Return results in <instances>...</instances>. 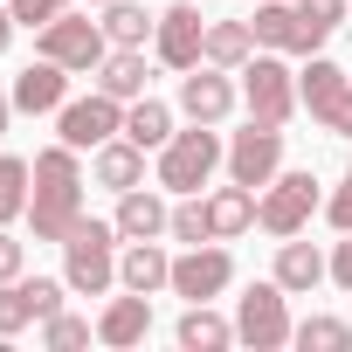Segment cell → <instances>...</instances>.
Wrapping results in <instances>:
<instances>
[{"label":"cell","instance_id":"obj_1","mask_svg":"<svg viewBox=\"0 0 352 352\" xmlns=\"http://www.w3.org/2000/svg\"><path fill=\"white\" fill-rule=\"evenodd\" d=\"M83 152L76 145H42L35 152V194H28V235L35 242H69V228L83 221Z\"/></svg>","mask_w":352,"mask_h":352},{"label":"cell","instance_id":"obj_2","mask_svg":"<svg viewBox=\"0 0 352 352\" xmlns=\"http://www.w3.org/2000/svg\"><path fill=\"white\" fill-rule=\"evenodd\" d=\"M221 166H228L221 124H187V131H173V138L152 152V180H159L166 194H201Z\"/></svg>","mask_w":352,"mask_h":352},{"label":"cell","instance_id":"obj_3","mask_svg":"<svg viewBox=\"0 0 352 352\" xmlns=\"http://www.w3.org/2000/svg\"><path fill=\"white\" fill-rule=\"evenodd\" d=\"M118 249H124V235H118V221H76L69 228V242H63V283H69V297H111L118 290Z\"/></svg>","mask_w":352,"mask_h":352},{"label":"cell","instance_id":"obj_4","mask_svg":"<svg viewBox=\"0 0 352 352\" xmlns=\"http://www.w3.org/2000/svg\"><path fill=\"white\" fill-rule=\"evenodd\" d=\"M311 214H324V187H318L311 166H283L276 180L263 187V201H256V228L276 235V242H283V235H304Z\"/></svg>","mask_w":352,"mask_h":352},{"label":"cell","instance_id":"obj_5","mask_svg":"<svg viewBox=\"0 0 352 352\" xmlns=\"http://www.w3.org/2000/svg\"><path fill=\"white\" fill-rule=\"evenodd\" d=\"M235 76H242V104H249V118H263V124H290V118L304 111L290 56H276V49H256V56H249Z\"/></svg>","mask_w":352,"mask_h":352},{"label":"cell","instance_id":"obj_6","mask_svg":"<svg viewBox=\"0 0 352 352\" xmlns=\"http://www.w3.org/2000/svg\"><path fill=\"white\" fill-rule=\"evenodd\" d=\"M290 331H297V318H290V290H283L276 276H263V283H249V290L235 297V338H242V345L283 352Z\"/></svg>","mask_w":352,"mask_h":352},{"label":"cell","instance_id":"obj_7","mask_svg":"<svg viewBox=\"0 0 352 352\" xmlns=\"http://www.w3.org/2000/svg\"><path fill=\"white\" fill-rule=\"evenodd\" d=\"M35 56H49V63H63L69 76H97V63L111 56V35H104V21H90V14H56L49 28H35Z\"/></svg>","mask_w":352,"mask_h":352},{"label":"cell","instance_id":"obj_8","mask_svg":"<svg viewBox=\"0 0 352 352\" xmlns=\"http://www.w3.org/2000/svg\"><path fill=\"white\" fill-rule=\"evenodd\" d=\"M297 97H304L311 124H324L331 138H352V76H345L331 56H304V69H297Z\"/></svg>","mask_w":352,"mask_h":352},{"label":"cell","instance_id":"obj_9","mask_svg":"<svg viewBox=\"0 0 352 352\" xmlns=\"http://www.w3.org/2000/svg\"><path fill=\"white\" fill-rule=\"evenodd\" d=\"M201 49H208V14L194 8V0H173V8H159L152 63H166L173 76H187V69H201Z\"/></svg>","mask_w":352,"mask_h":352},{"label":"cell","instance_id":"obj_10","mask_svg":"<svg viewBox=\"0 0 352 352\" xmlns=\"http://www.w3.org/2000/svg\"><path fill=\"white\" fill-rule=\"evenodd\" d=\"M283 173V124H263V118H249L242 131H228V180H242V187H270Z\"/></svg>","mask_w":352,"mask_h":352},{"label":"cell","instance_id":"obj_11","mask_svg":"<svg viewBox=\"0 0 352 352\" xmlns=\"http://www.w3.org/2000/svg\"><path fill=\"white\" fill-rule=\"evenodd\" d=\"M228 283H235V256H228V242H194V249L173 256V297L214 304Z\"/></svg>","mask_w":352,"mask_h":352},{"label":"cell","instance_id":"obj_12","mask_svg":"<svg viewBox=\"0 0 352 352\" xmlns=\"http://www.w3.org/2000/svg\"><path fill=\"white\" fill-rule=\"evenodd\" d=\"M124 131V104L118 97H104L97 83H90V97H69L63 111H56V138L63 145H76V152H97L104 138H118Z\"/></svg>","mask_w":352,"mask_h":352},{"label":"cell","instance_id":"obj_13","mask_svg":"<svg viewBox=\"0 0 352 352\" xmlns=\"http://www.w3.org/2000/svg\"><path fill=\"white\" fill-rule=\"evenodd\" d=\"M249 28H256V49H276V56H318V49L331 42L324 28H311V21L297 14V0H256Z\"/></svg>","mask_w":352,"mask_h":352},{"label":"cell","instance_id":"obj_14","mask_svg":"<svg viewBox=\"0 0 352 352\" xmlns=\"http://www.w3.org/2000/svg\"><path fill=\"white\" fill-rule=\"evenodd\" d=\"M63 297H69V283H63V276H14V283H0V338H14V331H28V324L56 318V311H63Z\"/></svg>","mask_w":352,"mask_h":352},{"label":"cell","instance_id":"obj_15","mask_svg":"<svg viewBox=\"0 0 352 352\" xmlns=\"http://www.w3.org/2000/svg\"><path fill=\"white\" fill-rule=\"evenodd\" d=\"M235 104H242L235 69L201 63V69H187V76H180V111H187V124H228V118H235Z\"/></svg>","mask_w":352,"mask_h":352},{"label":"cell","instance_id":"obj_16","mask_svg":"<svg viewBox=\"0 0 352 352\" xmlns=\"http://www.w3.org/2000/svg\"><path fill=\"white\" fill-rule=\"evenodd\" d=\"M14 111H28V118H49V111H63L69 104V69L63 63H49V56H35L21 76H14Z\"/></svg>","mask_w":352,"mask_h":352},{"label":"cell","instance_id":"obj_17","mask_svg":"<svg viewBox=\"0 0 352 352\" xmlns=\"http://www.w3.org/2000/svg\"><path fill=\"white\" fill-rule=\"evenodd\" d=\"M118 235L124 242H159L166 235V221H173V201H166V187L152 180V187H131V194H118Z\"/></svg>","mask_w":352,"mask_h":352},{"label":"cell","instance_id":"obj_18","mask_svg":"<svg viewBox=\"0 0 352 352\" xmlns=\"http://www.w3.org/2000/svg\"><path fill=\"white\" fill-rule=\"evenodd\" d=\"M290 297H311L318 283H331V256L318 249V242H304V235H283L276 242V270H270Z\"/></svg>","mask_w":352,"mask_h":352},{"label":"cell","instance_id":"obj_19","mask_svg":"<svg viewBox=\"0 0 352 352\" xmlns=\"http://www.w3.org/2000/svg\"><path fill=\"white\" fill-rule=\"evenodd\" d=\"M118 290H138V297L173 290V256H166V235H159V242H124V249H118Z\"/></svg>","mask_w":352,"mask_h":352},{"label":"cell","instance_id":"obj_20","mask_svg":"<svg viewBox=\"0 0 352 352\" xmlns=\"http://www.w3.org/2000/svg\"><path fill=\"white\" fill-rule=\"evenodd\" d=\"M145 338H152V297L124 290V297H111V304L97 311V345L131 352V345H145Z\"/></svg>","mask_w":352,"mask_h":352},{"label":"cell","instance_id":"obj_21","mask_svg":"<svg viewBox=\"0 0 352 352\" xmlns=\"http://www.w3.org/2000/svg\"><path fill=\"white\" fill-rule=\"evenodd\" d=\"M90 180H97V187H111V194L145 187V145H131L124 131H118V138H104V145L90 152Z\"/></svg>","mask_w":352,"mask_h":352},{"label":"cell","instance_id":"obj_22","mask_svg":"<svg viewBox=\"0 0 352 352\" xmlns=\"http://www.w3.org/2000/svg\"><path fill=\"white\" fill-rule=\"evenodd\" d=\"M97 90L118 97V104H138V97L152 90V63H145V49H111V56L97 63Z\"/></svg>","mask_w":352,"mask_h":352},{"label":"cell","instance_id":"obj_23","mask_svg":"<svg viewBox=\"0 0 352 352\" xmlns=\"http://www.w3.org/2000/svg\"><path fill=\"white\" fill-rule=\"evenodd\" d=\"M256 187H242V180H228V187H208V221H214V242H235V235H249L256 228Z\"/></svg>","mask_w":352,"mask_h":352},{"label":"cell","instance_id":"obj_24","mask_svg":"<svg viewBox=\"0 0 352 352\" xmlns=\"http://www.w3.org/2000/svg\"><path fill=\"white\" fill-rule=\"evenodd\" d=\"M173 338H180V352H228L235 345V318H221L214 304H187Z\"/></svg>","mask_w":352,"mask_h":352},{"label":"cell","instance_id":"obj_25","mask_svg":"<svg viewBox=\"0 0 352 352\" xmlns=\"http://www.w3.org/2000/svg\"><path fill=\"white\" fill-rule=\"evenodd\" d=\"M28 194H35V159L0 152V228L28 221Z\"/></svg>","mask_w":352,"mask_h":352},{"label":"cell","instance_id":"obj_26","mask_svg":"<svg viewBox=\"0 0 352 352\" xmlns=\"http://www.w3.org/2000/svg\"><path fill=\"white\" fill-rule=\"evenodd\" d=\"M173 131H180V124H173V104H159L152 90L138 97V104H124V138L131 145H145V152H159Z\"/></svg>","mask_w":352,"mask_h":352},{"label":"cell","instance_id":"obj_27","mask_svg":"<svg viewBox=\"0 0 352 352\" xmlns=\"http://www.w3.org/2000/svg\"><path fill=\"white\" fill-rule=\"evenodd\" d=\"M256 56V28L249 21H208V49H201V63H214V69H242Z\"/></svg>","mask_w":352,"mask_h":352},{"label":"cell","instance_id":"obj_28","mask_svg":"<svg viewBox=\"0 0 352 352\" xmlns=\"http://www.w3.org/2000/svg\"><path fill=\"white\" fill-rule=\"evenodd\" d=\"M152 28H159V14H145L138 0H111V8H104V35H111V49H145Z\"/></svg>","mask_w":352,"mask_h":352},{"label":"cell","instance_id":"obj_29","mask_svg":"<svg viewBox=\"0 0 352 352\" xmlns=\"http://www.w3.org/2000/svg\"><path fill=\"white\" fill-rule=\"evenodd\" d=\"M290 345H304V352H352V324L331 318V311H311V318H297Z\"/></svg>","mask_w":352,"mask_h":352},{"label":"cell","instance_id":"obj_30","mask_svg":"<svg viewBox=\"0 0 352 352\" xmlns=\"http://www.w3.org/2000/svg\"><path fill=\"white\" fill-rule=\"evenodd\" d=\"M173 242H214V221H208V194H173V221H166Z\"/></svg>","mask_w":352,"mask_h":352},{"label":"cell","instance_id":"obj_31","mask_svg":"<svg viewBox=\"0 0 352 352\" xmlns=\"http://www.w3.org/2000/svg\"><path fill=\"white\" fill-rule=\"evenodd\" d=\"M90 338H97V318H76V311L42 318V345H49V352H76V345H90Z\"/></svg>","mask_w":352,"mask_h":352},{"label":"cell","instance_id":"obj_32","mask_svg":"<svg viewBox=\"0 0 352 352\" xmlns=\"http://www.w3.org/2000/svg\"><path fill=\"white\" fill-rule=\"evenodd\" d=\"M324 221H331V235H352V173L324 194Z\"/></svg>","mask_w":352,"mask_h":352},{"label":"cell","instance_id":"obj_33","mask_svg":"<svg viewBox=\"0 0 352 352\" xmlns=\"http://www.w3.org/2000/svg\"><path fill=\"white\" fill-rule=\"evenodd\" d=\"M297 14H304L311 28H324V35H331V28L352 14V0H297Z\"/></svg>","mask_w":352,"mask_h":352},{"label":"cell","instance_id":"obj_34","mask_svg":"<svg viewBox=\"0 0 352 352\" xmlns=\"http://www.w3.org/2000/svg\"><path fill=\"white\" fill-rule=\"evenodd\" d=\"M14 276H28V242L14 228H0V283H14Z\"/></svg>","mask_w":352,"mask_h":352},{"label":"cell","instance_id":"obj_35","mask_svg":"<svg viewBox=\"0 0 352 352\" xmlns=\"http://www.w3.org/2000/svg\"><path fill=\"white\" fill-rule=\"evenodd\" d=\"M8 8H14V21H21V28H49V21L69 8V0H8Z\"/></svg>","mask_w":352,"mask_h":352},{"label":"cell","instance_id":"obj_36","mask_svg":"<svg viewBox=\"0 0 352 352\" xmlns=\"http://www.w3.org/2000/svg\"><path fill=\"white\" fill-rule=\"evenodd\" d=\"M331 283L352 297V235H338V242H331Z\"/></svg>","mask_w":352,"mask_h":352},{"label":"cell","instance_id":"obj_37","mask_svg":"<svg viewBox=\"0 0 352 352\" xmlns=\"http://www.w3.org/2000/svg\"><path fill=\"white\" fill-rule=\"evenodd\" d=\"M14 28H21V21H14V8H8V0H0V56L14 49Z\"/></svg>","mask_w":352,"mask_h":352},{"label":"cell","instance_id":"obj_38","mask_svg":"<svg viewBox=\"0 0 352 352\" xmlns=\"http://www.w3.org/2000/svg\"><path fill=\"white\" fill-rule=\"evenodd\" d=\"M8 124H14V97L0 90V138H8Z\"/></svg>","mask_w":352,"mask_h":352},{"label":"cell","instance_id":"obj_39","mask_svg":"<svg viewBox=\"0 0 352 352\" xmlns=\"http://www.w3.org/2000/svg\"><path fill=\"white\" fill-rule=\"evenodd\" d=\"M90 8H111V0H90Z\"/></svg>","mask_w":352,"mask_h":352}]
</instances>
